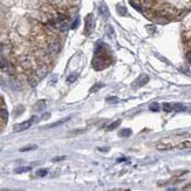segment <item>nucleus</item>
<instances>
[{
  "instance_id": "obj_1",
  "label": "nucleus",
  "mask_w": 191,
  "mask_h": 191,
  "mask_svg": "<svg viewBox=\"0 0 191 191\" xmlns=\"http://www.w3.org/2000/svg\"><path fill=\"white\" fill-rule=\"evenodd\" d=\"M91 65H93V67L94 69L96 71H102V69H105L107 66H109V60H108V57L107 55H100V54H96V56L93 59V61H91Z\"/></svg>"
},
{
  "instance_id": "obj_19",
  "label": "nucleus",
  "mask_w": 191,
  "mask_h": 191,
  "mask_svg": "<svg viewBox=\"0 0 191 191\" xmlns=\"http://www.w3.org/2000/svg\"><path fill=\"white\" fill-rule=\"evenodd\" d=\"M120 124H121V120H117V121H115V122H113V123H110L109 125H108V130L116 129V128L119 127Z\"/></svg>"
},
{
  "instance_id": "obj_2",
  "label": "nucleus",
  "mask_w": 191,
  "mask_h": 191,
  "mask_svg": "<svg viewBox=\"0 0 191 191\" xmlns=\"http://www.w3.org/2000/svg\"><path fill=\"white\" fill-rule=\"evenodd\" d=\"M60 48H61L60 42L55 39H53L48 42V52L51 53L52 55H56L57 53L60 52Z\"/></svg>"
},
{
  "instance_id": "obj_34",
  "label": "nucleus",
  "mask_w": 191,
  "mask_h": 191,
  "mask_svg": "<svg viewBox=\"0 0 191 191\" xmlns=\"http://www.w3.org/2000/svg\"><path fill=\"white\" fill-rule=\"evenodd\" d=\"M77 25H79V19H75V21H74V22H73V25H72V28H76L77 27Z\"/></svg>"
},
{
  "instance_id": "obj_10",
  "label": "nucleus",
  "mask_w": 191,
  "mask_h": 191,
  "mask_svg": "<svg viewBox=\"0 0 191 191\" xmlns=\"http://www.w3.org/2000/svg\"><path fill=\"white\" fill-rule=\"evenodd\" d=\"M174 148V145L170 143H158L156 145V149L157 150H161V151H164V150H170V149Z\"/></svg>"
},
{
  "instance_id": "obj_12",
  "label": "nucleus",
  "mask_w": 191,
  "mask_h": 191,
  "mask_svg": "<svg viewBox=\"0 0 191 191\" xmlns=\"http://www.w3.org/2000/svg\"><path fill=\"white\" fill-rule=\"evenodd\" d=\"M99 12H100V14L102 15L105 19H107V18L109 17V12H108V8L105 7V5L99 6Z\"/></svg>"
},
{
  "instance_id": "obj_20",
  "label": "nucleus",
  "mask_w": 191,
  "mask_h": 191,
  "mask_svg": "<svg viewBox=\"0 0 191 191\" xmlns=\"http://www.w3.org/2000/svg\"><path fill=\"white\" fill-rule=\"evenodd\" d=\"M131 135V129H122L120 131V136L121 137H128Z\"/></svg>"
},
{
  "instance_id": "obj_36",
  "label": "nucleus",
  "mask_w": 191,
  "mask_h": 191,
  "mask_svg": "<svg viewBox=\"0 0 191 191\" xmlns=\"http://www.w3.org/2000/svg\"><path fill=\"white\" fill-rule=\"evenodd\" d=\"M188 189H191V183L190 184H188L186 186H183V190H188Z\"/></svg>"
},
{
  "instance_id": "obj_6",
  "label": "nucleus",
  "mask_w": 191,
  "mask_h": 191,
  "mask_svg": "<svg viewBox=\"0 0 191 191\" xmlns=\"http://www.w3.org/2000/svg\"><path fill=\"white\" fill-rule=\"evenodd\" d=\"M93 26H94V19H93V15L88 14L86 17V29H85V33L89 34L93 31Z\"/></svg>"
},
{
  "instance_id": "obj_39",
  "label": "nucleus",
  "mask_w": 191,
  "mask_h": 191,
  "mask_svg": "<svg viewBox=\"0 0 191 191\" xmlns=\"http://www.w3.org/2000/svg\"><path fill=\"white\" fill-rule=\"evenodd\" d=\"M123 161H125V158H120L119 162H123Z\"/></svg>"
},
{
  "instance_id": "obj_17",
  "label": "nucleus",
  "mask_w": 191,
  "mask_h": 191,
  "mask_svg": "<svg viewBox=\"0 0 191 191\" xmlns=\"http://www.w3.org/2000/svg\"><path fill=\"white\" fill-rule=\"evenodd\" d=\"M32 169V167H20L15 169V174H22V172H27Z\"/></svg>"
},
{
  "instance_id": "obj_38",
  "label": "nucleus",
  "mask_w": 191,
  "mask_h": 191,
  "mask_svg": "<svg viewBox=\"0 0 191 191\" xmlns=\"http://www.w3.org/2000/svg\"><path fill=\"white\" fill-rule=\"evenodd\" d=\"M2 67H4V63H2V61L0 60V68H2Z\"/></svg>"
},
{
  "instance_id": "obj_3",
  "label": "nucleus",
  "mask_w": 191,
  "mask_h": 191,
  "mask_svg": "<svg viewBox=\"0 0 191 191\" xmlns=\"http://www.w3.org/2000/svg\"><path fill=\"white\" fill-rule=\"evenodd\" d=\"M48 73V67L46 63H39L38 67L35 68V75L38 79H43L47 75Z\"/></svg>"
},
{
  "instance_id": "obj_18",
  "label": "nucleus",
  "mask_w": 191,
  "mask_h": 191,
  "mask_svg": "<svg viewBox=\"0 0 191 191\" xmlns=\"http://www.w3.org/2000/svg\"><path fill=\"white\" fill-rule=\"evenodd\" d=\"M77 76H79V74H77V73H72V74H71V75L67 77V82H68V83L75 82V81H76Z\"/></svg>"
},
{
  "instance_id": "obj_37",
  "label": "nucleus",
  "mask_w": 191,
  "mask_h": 191,
  "mask_svg": "<svg viewBox=\"0 0 191 191\" xmlns=\"http://www.w3.org/2000/svg\"><path fill=\"white\" fill-rule=\"evenodd\" d=\"M109 148H99V151H108Z\"/></svg>"
},
{
  "instance_id": "obj_35",
  "label": "nucleus",
  "mask_w": 191,
  "mask_h": 191,
  "mask_svg": "<svg viewBox=\"0 0 191 191\" xmlns=\"http://www.w3.org/2000/svg\"><path fill=\"white\" fill-rule=\"evenodd\" d=\"M49 117H51V114H49V113H47V114H43V115H42V120L49 119Z\"/></svg>"
},
{
  "instance_id": "obj_28",
  "label": "nucleus",
  "mask_w": 191,
  "mask_h": 191,
  "mask_svg": "<svg viewBox=\"0 0 191 191\" xmlns=\"http://www.w3.org/2000/svg\"><path fill=\"white\" fill-rule=\"evenodd\" d=\"M38 148L37 145H31V147H26V148H21L20 149V151H29V150H35V149Z\"/></svg>"
},
{
  "instance_id": "obj_32",
  "label": "nucleus",
  "mask_w": 191,
  "mask_h": 191,
  "mask_svg": "<svg viewBox=\"0 0 191 191\" xmlns=\"http://www.w3.org/2000/svg\"><path fill=\"white\" fill-rule=\"evenodd\" d=\"M82 133H85V129H79V130H75V131H73V133H71L69 135H77V134H82Z\"/></svg>"
},
{
  "instance_id": "obj_14",
  "label": "nucleus",
  "mask_w": 191,
  "mask_h": 191,
  "mask_svg": "<svg viewBox=\"0 0 191 191\" xmlns=\"http://www.w3.org/2000/svg\"><path fill=\"white\" fill-rule=\"evenodd\" d=\"M68 120H71V117H67V119H63V120H60V121H57V122H55V123H52L49 124L47 128H55V127H59V125H61V124L66 123Z\"/></svg>"
},
{
  "instance_id": "obj_13",
  "label": "nucleus",
  "mask_w": 191,
  "mask_h": 191,
  "mask_svg": "<svg viewBox=\"0 0 191 191\" xmlns=\"http://www.w3.org/2000/svg\"><path fill=\"white\" fill-rule=\"evenodd\" d=\"M178 149H190L191 148V141H183L177 145Z\"/></svg>"
},
{
  "instance_id": "obj_9",
  "label": "nucleus",
  "mask_w": 191,
  "mask_h": 191,
  "mask_svg": "<svg viewBox=\"0 0 191 191\" xmlns=\"http://www.w3.org/2000/svg\"><path fill=\"white\" fill-rule=\"evenodd\" d=\"M0 53L2 55H10L12 53V46L11 45H0Z\"/></svg>"
},
{
  "instance_id": "obj_15",
  "label": "nucleus",
  "mask_w": 191,
  "mask_h": 191,
  "mask_svg": "<svg viewBox=\"0 0 191 191\" xmlns=\"http://www.w3.org/2000/svg\"><path fill=\"white\" fill-rule=\"evenodd\" d=\"M103 87H105V85H103V83H100V82H97V83H95V85H94V86L91 87V93H96V91H100L101 88H103Z\"/></svg>"
},
{
  "instance_id": "obj_21",
  "label": "nucleus",
  "mask_w": 191,
  "mask_h": 191,
  "mask_svg": "<svg viewBox=\"0 0 191 191\" xmlns=\"http://www.w3.org/2000/svg\"><path fill=\"white\" fill-rule=\"evenodd\" d=\"M130 5L133 6L135 10H137V11H140V12H142V6H141V4L136 2L135 0H130Z\"/></svg>"
},
{
  "instance_id": "obj_5",
  "label": "nucleus",
  "mask_w": 191,
  "mask_h": 191,
  "mask_svg": "<svg viewBox=\"0 0 191 191\" xmlns=\"http://www.w3.org/2000/svg\"><path fill=\"white\" fill-rule=\"evenodd\" d=\"M35 56H37V59H38V61L40 63H46L47 65V62L49 61V55L43 49H38L35 52Z\"/></svg>"
},
{
  "instance_id": "obj_30",
  "label": "nucleus",
  "mask_w": 191,
  "mask_h": 191,
  "mask_svg": "<svg viewBox=\"0 0 191 191\" xmlns=\"http://www.w3.org/2000/svg\"><path fill=\"white\" fill-rule=\"evenodd\" d=\"M188 171H185V170H183V171H176V172H174V176L175 177H178V176H181V175H184V174H186Z\"/></svg>"
},
{
  "instance_id": "obj_27",
  "label": "nucleus",
  "mask_w": 191,
  "mask_h": 191,
  "mask_svg": "<svg viewBox=\"0 0 191 191\" xmlns=\"http://www.w3.org/2000/svg\"><path fill=\"white\" fill-rule=\"evenodd\" d=\"M163 110L164 111H171L172 110V105H170V103H163Z\"/></svg>"
},
{
  "instance_id": "obj_22",
  "label": "nucleus",
  "mask_w": 191,
  "mask_h": 191,
  "mask_svg": "<svg viewBox=\"0 0 191 191\" xmlns=\"http://www.w3.org/2000/svg\"><path fill=\"white\" fill-rule=\"evenodd\" d=\"M117 13L120 15L124 17V15H127V8L124 6H117Z\"/></svg>"
},
{
  "instance_id": "obj_24",
  "label": "nucleus",
  "mask_w": 191,
  "mask_h": 191,
  "mask_svg": "<svg viewBox=\"0 0 191 191\" xmlns=\"http://www.w3.org/2000/svg\"><path fill=\"white\" fill-rule=\"evenodd\" d=\"M172 110L182 111V110H184V105H182V103H175V105H172Z\"/></svg>"
},
{
  "instance_id": "obj_23",
  "label": "nucleus",
  "mask_w": 191,
  "mask_h": 191,
  "mask_svg": "<svg viewBox=\"0 0 191 191\" xmlns=\"http://www.w3.org/2000/svg\"><path fill=\"white\" fill-rule=\"evenodd\" d=\"M45 107H46L45 101H40V102H38V103L35 105V108H37V110H38V111H42Z\"/></svg>"
},
{
  "instance_id": "obj_31",
  "label": "nucleus",
  "mask_w": 191,
  "mask_h": 191,
  "mask_svg": "<svg viewBox=\"0 0 191 191\" xmlns=\"http://www.w3.org/2000/svg\"><path fill=\"white\" fill-rule=\"evenodd\" d=\"M107 101H108V102H113V103H115V102L119 101V99H117V97H107Z\"/></svg>"
},
{
  "instance_id": "obj_4",
  "label": "nucleus",
  "mask_w": 191,
  "mask_h": 191,
  "mask_svg": "<svg viewBox=\"0 0 191 191\" xmlns=\"http://www.w3.org/2000/svg\"><path fill=\"white\" fill-rule=\"evenodd\" d=\"M34 120H35V117H32V119L27 120V121H25V122H22V123L15 124V125H14V131H22V130L28 129L29 127L33 124Z\"/></svg>"
},
{
  "instance_id": "obj_11",
  "label": "nucleus",
  "mask_w": 191,
  "mask_h": 191,
  "mask_svg": "<svg viewBox=\"0 0 191 191\" xmlns=\"http://www.w3.org/2000/svg\"><path fill=\"white\" fill-rule=\"evenodd\" d=\"M4 69L6 71V73H8V74H14L15 73V67L12 65V63H10V62H6V63H4Z\"/></svg>"
},
{
  "instance_id": "obj_7",
  "label": "nucleus",
  "mask_w": 191,
  "mask_h": 191,
  "mask_svg": "<svg viewBox=\"0 0 191 191\" xmlns=\"http://www.w3.org/2000/svg\"><path fill=\"white\" fill-rule=\"evenodd\" d=\"M20 65L21 67L25 69H29L32 68V61H31V57L28 55H24V56L20 57Z\"/></svg>"
},
{
  "instance_id": "obj_25",
  "label": "nucleus",
  "mask_w": 191,
  "mask_h": 191,
  "mask_svg": "<svg viewBox=\"0 0 191 191\" xmlns=\"http://www.w3.org/2000/svg\"><path fill=\"white\" fill-rule=\"evenodd\" d=\"M149 109L151 110V111H158L159 110V105H158L157 102H153L151 105H149Z\"/></svg>"
},
{
  "instance_id": "obj_33",
  "label": "nucleus",
  "mask_w": 191,
  "mask_h": 191,
  "mask_svg": "<svg viewBox=\"0 0 191 191\" xmlns=\"http://www.w3.org/2000/svg\"><path fill=\"white\" fill-rule=\"evenodd\" d=\"M65 156H59L56 158H53V162H57V161H62V159H65Z\"/></svg>"
},
{
  "instance_id": "obj_26",
  "label": "nucleus",
  "mask_w": 191,
  "mask_h": 191,
  "mask_svg": "<svg viewBox=\"0 0 191 191\" xmlns=\"http://www.w3.org/2000/svg\"><path fill=\"white\" fill-rule=\"evenodd\" d=\"M46 175H47V170L46 169H40V170L37 171V176L39 177H45Z\"/></svg>"
},
{
  "instance_id": "obj_16",
  "label": "nucleus",
  "mask_w": 191,
  "mask_h": 191,
  "mask_svg": "<svg viewBox=\"0 0 191 191\" xmlns=\"http://www.w3.org/2000/svg\"><path fill=\"white\" fill-rule=\"evenodd\" d=\"M0 119L4 120V121H7L8 120V113H7V110L5 108H1L0 109Z\"/></svg>"
},
{
  "instance_id": "obj_29",
  "label": "nucleus",
  "mask_w": 191,
  "mask_h": 191,
  "mask_svg": "<svg viewBox=\"0 0 191 191\" xmlns=\"http://www.w3.org/2000/svg\"><path fill=\"white\" fill-rule=\"evenodd\" d=\"M17 110H18L17 113H15V111H14V116H18V115H20V114H21V113L24 111V107H22V105H19V107L17 108Z\"/></svg>"
},
{
  "instance_id": "obj_8",
  "label": "nucleus",
  "mask_w": 191,
  "mask_h": 191,
  "mask_svg": "<svg viewBox=\"0 0 191 191\" xmlns=\"http://www.w3.org/2000/svg\"><path fill=\"white\" fill-rule=\"evenodd\" d=\"M148 81H149V77H148V75H141V76L135 81V85L134 86L135 87H142V86H144V85H147L148 83Z\"/></svg>"
}]
</instances>
